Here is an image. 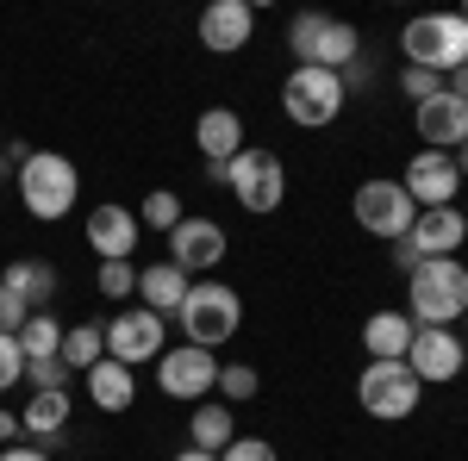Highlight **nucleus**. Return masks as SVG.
Instances as JSON below:
<instances>
[{"label":"nucleus","mask_w":468,"mask_h":461,"mask_svg":"<svg viewBox=\"0 0 468 461\" xmlns=\"http://www.w3.org/2000/svg\"><path fill=\"white\" fill-rule=\"evenodd\" d=\"M468 312V262H419L406 275V319L419 330H456Z\"/></svg>","instance_id":"nucleus-1"},{"label":"nucleus","mask_w":468,"mask_h":461,"mask_svg":"<svg viewBox=\"0 0 468 461\" xmlns=\"http://www.w3.org/2000/svg\"><path fill=\"white\" fill-rule=\"evenodd\" d=\"M399 57L406 69H431V75H450L468 63V19L463 13H419L399 26Z\"/></svg>","instance_id":"nucleus-2"},{"label":"nucleus","mask_w":468,"mask_h":461,"mask_svg":"<svg viewBox=\"0 0 468 461\" xmlns=\"http://www.w3.org/2000/svg\"><path fill=\"white\" fill-rule=\"evenodd\" d=\"M176 319H181V337H187L194 350L218 355L238 330H244V299H238V287H225V281H194Z\"/></svg>","instance_id":"nucleus-3"},{"label":"nucleus","mask_w":468,"mask_h":461,"mask_svg":"<svg viewBox=\"0 0 468 461\" xmlns=\"http://www.w3.org/2000/svg\"><path fill=\"white\" fill-rule=\"evenodd\" d=\"M19 200H26V213L44 218V225L69 218L75 200H81V175H75V162L63 156V150H32V156L19 162Z\"/></svg>","instance_id":"nucleus-4"},{"label":"nucleus","mask_w":468,"mask_h":461,"mask_svg":"<svg viewBox=\"0 0 468 461\" xmlns=\"http://www.w3.org/2000/svg\"><path fill=\"white\" fill-rule=\"evenodd\" d=\"M225 187H231V200H238L244 213L269 218L282 200H288V169H282V156H275V150L244 143V150L225 162Z\"/></svg>","instance_id":"nucleus-5"},{"label":"nucleus","mask_w":468,"mask_h":461,"mask_svg":"<svg viewBox=\"0 0 468 461\" xmlns=\"http://www.w3.org/2000/svg\"><path fill=\"white\" fill-rule=\"evenodd\" d=\"M356 399H362L368 418L399 424V418H412V412L425 405V387H419V374H412L406 361H368L356 374Z\"/></svg>","instance_id":"nucleus-6"},{"label":"nucleus","mask_w":468,"mask_h":461,"mask_svg":"<svg viewBox=\"0 0 468 461\" xmlns=\"http://www.w3.org/2000/svg\"><path fill=\"white\" fill-rule=\"evenodd\" d=\"M344 100H350V88H344V75H331V69H293L282 81V112L293 125H306V131H324L344 112Z\"/></svg>","instance_id":"nucleus-7"},{"label":"nucleus","mask_w":468,"mask_h":461,"mask_svg":"<svg viewBox=\"0 0 468 461\" xmlns=\"http://www.w3.org/2000/svg\"><path fill=\"white\" fill-rule=\"evenodd\" d=\"M463 237H468V213L463 206H437V213H419L412 218V231L399 237V249H394V268H419V262H450L456 249H463Z\"/></svg>","instance_id":"nucleus-8"},{"label":"nucleus","mask_w":468,"mask_h":461,"mask_svg":"<svg viewBox=\"0 0 468 461\" xmlns=\"http://www.w3.org/2000/svg\"><path fill=\"white\" fill-rule=\"evenodd\" d=\"M350 213H356V225L368 231V237H381V244H399V237L412 231L419 206H412V194H406L399 181H362L356 200H350Z\"/></svg>","instance_id":"nucleus-9"},{"label":"nucleus","mask_w":468,"mask_h":461,"mask_svg":"<svg viewBox=\"0 0 468 461\" xmlns=\"http://www.w3.org/2000/svg\"><path fill=\"white\" fill-rule=\"evenodd\" d=\"M156 387H163V399L207 405V399L218 393V355L213 350H194V343L163 350V355H156Z\"/></svg>","instance_id":"nucleus-10"},{"label":"nucleus","mask_w":468,"mask_h":461,"mask_svg":"<svg viewBox=\"0 0 468 461\" xmlns=\"http://www.w3.org/2000/svg\"><path fill=\"white\" fill-rule=\"evenodd\" d=\"M169 350V330H163V319L156 312H144V306H125V312H112V324H107V355L119 361V368H156V355Z\"/></svg>","instance_id":"nucleus-11"},{"label":"nucleus","mask_w":468,"mask_h":461,"mask_svg":"<svg viewBox=\"0 0 468 461\" xmlns=\"http://www.w3.org/2000/svg\"><path fill=\"white\" fill-rule=\"evenodd\" d=\"M399 187L412 194V206L419 213H437V206H456V194H463V175H456V156L450 150H419L412 162H406V175Z\"/></svg>","instance_id":"nucleus-12"},{"label":"nucleus","mask_w":468,"mask_h":461,"mask_svg":"<svg viewBox=\"0 0 468 461\" xmlns=\"http://www.w3.org/2000/svg\"><path fill=\"white\" fill-rule=\"evenodd\" d=\"M225 249L231 244H225V225H218V218H181L176 231H169V262H176L187 281H194V275L207 281L218 262H225Z\"/></svg>","instance_id":"nucleus-13"},{"label":"nucleus","mask_w":468,"mask_h":461,"mask_svg":"<svg viewBox=\"0 0 468 461\" xmlns=\"http://www.w3.org/2000/svg\"><path fill=\"white\" fill-rule=\"evenodd\" d=\"M406 368L419 374V387H450L468 368V337H456V330H419L412 350H406Z\"/></svg>","instance_id":"nucleus-14"},{"label":"nucleus","mask_w":468,"mask_h":461,"mask_svg":"<svg viewBox=\"0 0 468 461\" xmlns=\"http://www.w3.org/2000/svg\"><path fill=\"white\" fill-rule=\"evenodd\" d=\"M81 231H88V249H94L101 262H132V249H138V231H144V225H138V213H132V206L101 200V206L88 213V225H81Z\"/></svg>","instance_id":"nucleus-15"},{"label":"nucleus","mask_w":468,"mask_h":461,"mask_svg":"<svg viewBox=\"0 0 468 461\" xmlns=\"http://www.w3.org/2000/svg\"><path fill=\"white\" fill-rule=\"evenodd\" d=\"M250 32H256V6L250 0H213V6H200V44H207L213 57L244 50Z\"/></svg>","instance_id":"nucleus-16"},{"label":"nucleus","mask_w":468,"mask_h":461,"mask_svg":"<svg viewBox=\"0 0 468 461\" xmlns=\"http://www.w3.org/2000/svg\"><path fill=\"white\" fill-rule=\"evenodd\" d=\"M412 125H419V138H425V150H463L468 143V100H456L450 88L437 94V100H425V107L412 112Z\"/></svg>","instance_id":"nucleus-17"},{"label":"nucleus","mask_w":468,"mask_h":461,"mask_svg":"<svg viewBox=\"0 0 468 461\" xmlns=\"http://www.w3.org/2000/svg\"><path fill=\"white\" fill-rule=\"evenodd\" d=\"M0 293H13L26 312H50V299H57V268L37 262V256H19V262L0 268Z\"/></svg>","instance_id":"nucleus-18"},{"label":"nucleus","mask_w":468,"mask_h":461,"mask_svg":"<svg viewBox=\"0 0 468 461\" xmlns=\"http://www.w3.org/2000/svg\"><path fill=\"white\" fill-rule=\"evenodd\" d=\"M194 150H200V162H231L238 150H244V119L231 107H213L194 119Z\"/></svg>","instance_id":"nucleus-19"},{"label":"nucleus","mask_w":468,"mask_h":461,"mask_svg":"<svg viewBox=\"0 0 468 461\" xmlns=\"http://www.w3.org/2000/svg\"><path fill=\"white\" fill-rule=\"evenodd\" d=\"M88 399H94V412L119 418V412H132V399H138V374L119 368L112 355H101V361L88 368Z\"/></svg>","instance_id":"nucleus-20"},{"label":"nucleus","mask_w":468,"mask_h":461,"mask_svg":"<svg viewBox=\"0 0 468 461\" xmlns=\"http://www.w3.org/2000/svg\"><path fill=\"white\" fill-rule=\"evenodd\" d=\"M412 337H419V324L406 319V312H368V324H362V350H368V361H406Z\"/></svg>","instance_id":"nucleus-21"},{"label":"nucleus","mask_w":468,"mask_h":461,"mask_svg":"<svg viewBox=\"0 0 468 461\" xmlns=\"http://www.w3.org/2000/svg\"><path fill=\"white\" fill-rule=\"evenodd\" d=\"M362 57V37L356 26H344V19H331L324 13V26H319V44H313V57L300 63V69H331V75H344L350 63Z\"/></svg>","instance_id":"nucleus-22"},{"label":"nucleus","mask_w":468,"mask_h":461,"mask_svg":"<svg viewBox=\"0 0 468 461\" xmlns=\"http://www.w3.org/2000/svg\"><path fill=\"white\" fill-rule=\"evenodd\" d=\"M187 443L207 449V456H225V449L238 443V418H231V405H225V399L194 405V418H187Z\"/></svg>","instance_id":"nucleus-23"},{"label":"nucleus","mask_w":468,"mask_h":461,"mask_svg":"<svg viewBox=\"0 0 468 461\" xmlns=\"http://www.w3.org/2000/svg\"><path fill=\"white\" fill-rule=\"evenodd\" d=\"M187 275H181L176 262H150V268H138V293H144V312H181V299H187Z\"/></svg>","instance_id":"nucleus-24"},{"label":"nucleus","mask_w":468,"mask_h":461,"mask_svg":"<svg viewBox=\"0 0 468 461\" xmlns=\"http://www.w3.org/2000/svg\"><path fill=\"white\" fill-rule=\"evenodd\" d=\"M69 418H75V399H69V393H32V399H26V412H19L26 436H63Z\"/></svg>","instance_id":"nucleus-25"},{"label":"nucleus","mask_w":468,"mask_h":461,"mask_svg":"<svg viewBox=\"0 0 468 461\" xmlns=\"http://www.w3.org/2000/svg\"><path fill=\"white\" fill-rule=\"evenodd\" d=\"M101 355H107V330H101V324H69V330H63V368H69V374H88Z\"/></svg>","instance_id":"nucleus-26"},{"label":"nucleus","mask_w":468,"mask_h":461,"mask_svg":"<svg viewBox=\"0 0 468 461\" xmlns=\"http://www.w3.org/2000/svg\"><path fill=\"white\" fill-rule=\"evenodd\" d=\"M19 350H26V361H50V355H63V324L50 319V312H32L26 330H19Z\"/></svg>","instance_id":"nucleus-27"},{"label":"nucleus","mask_w":468,"mask_h":461,"mask_svg":"<svg viewBox=\"0 0 468 461\" xmlns=\"http://www.w3.org/2000/svg\"><path fill=\"white\" fill-rule=\"evenodd\" d=\"M256 387H262V374H256L250 361H218V399H225V405L256 399Z\"/></svg>","instance_id":"nucleus-28"},{"label":"nucleus","mask_w":468,"mask_h":461,"mask_svg":"<svg viewBox=\"0 0 468 461\" xmlns=\"http://www.w3.org/2000/svg\"><path fill=\"white\" fill-rule=\"evenodd\" d=\"M181 218H187L181 213V194H169V187H156L144 206H138V225H150V231H176Z\"/></svg>","instance_id":"nucleus-29"},{"label":"nucleus","mask_w":468,"mask_h":461,"mask_svg":"<svg viewBox=\"0 0 468 461\" xmlns=\"http://www.w3.org/2000/svg\"><path fill=\"white\" fill-rule=\"evenodd\" d=\"M319 26H324V13H300L288 26V50H293V69L313 57V44H319Z\"/></svg>","instance_id":"nucleus-30"},{"label":"nucleus","mask_w":468,"mask_h":461,"mask_svg":"<svg viewBox=\"0 0 468 461\" xmlns=\"http://www.w3.org/2000/svg\"><path fill=\"white\" fill-rule=\"evenodd\" d=\"M138 293V268L132 262H101V299H132Z\"/></svg>","instance_id":"nucleus-31"},{"label":"nucleus","mask_w":468,"mask_h":461,"mask_svg":"<svg viewBox=\"0 0 468 461\" xmlns=\"http://www.w3.org/2000/svg\"><path fill=\"white\" fill-rule=\"evenodd\" d=\"M443 88H450V81H443V75H431V69H399V94H406V100H419V107H425V100H437Z\"/></svg>","instance_id":"nucleus-32"},{"label":"nucleus","mask_w":468,"mask_h":461,"mask_svg":"<svg viewBox=\"0 0 468 461\" xmlns=\"http://www.w3.org/2000/svg\"><path fill=\"white\" fill-rule=\"evenodd\" d=\"M26 381V350H19V337H0V393H13Z\"/></svg>","instance_id":"nucleus-33"},{"label":"nucleus","mask_w":468,"mask_h":461,"mask_svg":"<svg viewBox=\"0 0 468 461\" xmlns=\"http://www.w3.org/2000/svg\"><path fill=\"white\" fill-rule=\"evenodd\" d=\"M218 461H282V456H275V443H262V436H238Z\"/></svg>","instance_id":"nucleus-34"},{"label":"nucleus","mask_w":468,"mask_h":461,"mask_svg":"<svg viewBox=\"0 0 468 461\" xmlns=\"http://www.w3.org/2000/svg\"><path fill=\"white\" fill-rule=\"evenodd\" d=\"M26 319H32V312H26L13 293H0V337H19V330H26Z\"/></svg>","instance_id":"nucleus-35"},{"label":"nucleus","mask_w":468,"mask_h":461,"mask_svg":"<svg viewBox=\"0 0 468 461\" xmlns=\"http://www.w3.org/2000/svg\"><path fill=\"white\" fill-rule=\"evenodd\" d=\"M19 430H26V424H19V412H0V449H6V443H13Z\"/></svg>","instance_id":"nucleus-36"},{"label":"nucleus","mask_w":468,"mask_h":461,"mask_svg":"<svg viewBox=\"0 0 468 461\" xmlns=\"http://www.w3.org/2000/svg\"><path fill=\"white\" fill-rule=\"evenodd\" d=\"M0 461H50L44 449H0Z\"/></svg>","instance_id":"nucleus-37"},{"label":"nucleus","mask_w":468,"mask_h":461,"mask_svg":"<svg viewBox=\"0 0 468 461\" xmlns=\"http://www.w3.org/2000/svg\"><path fill=\"white\" fill-rule=\"evenodd\" d=\"M450 94H456V100H468V63L456 75H450Z\"/></svg>","instance_id":"nucleus-38"},{"label":"nucleus","mask_w":468,"mask_h":461,"mask_svg":"<svg viewBox=\"0 0 468 461\" xmlns=\"http://www.w3.org/2000/svg\"><path fill=\"white\" fill-rule=\"evenodd\" d=\"M169 461H218V456H207V449H181V456H169Z\"/></svg>","instance_id":"nucleus-39"},{"label":"nucleus","mask_w":468,"mask_h":461,"mask_svg":"<svg viewBox=\"0 0 468 461\" xmlns=\"http://www.w3.org/2000/svg\"><path fill=\"white\" fill-rule=\"evenodd\" d=\"M456 175L468 181V143H463V150H456Z\"/></svg>","instance_id":"nucleus-40"},{"label":"nucleus","mask_w":468,"mask_h":461,"mask_svg":"<svg viewBox=\"0 0 468 461\" xmlns=\"http://www.w3.org/2000/svg\"><path fill=\"white\" fill-rule=\"evenodd\" d=\"M463 330H468V312H463Z\"/></svg>","instance_id":"nucleus-41"},{"label":"nucleus","mask_w":468,"mask_h":461,"mask_svg":"<svg viewBox=\"0 0 468 461\" xmlns=\"http://www.w3.org/2000/svg\"><path fill=\"white\" fill-rule=\"evenodd\" d=\"M463 19H468V6H463Z\"/></svg>","instance_id":"nucleus-42"}]
</instances>
